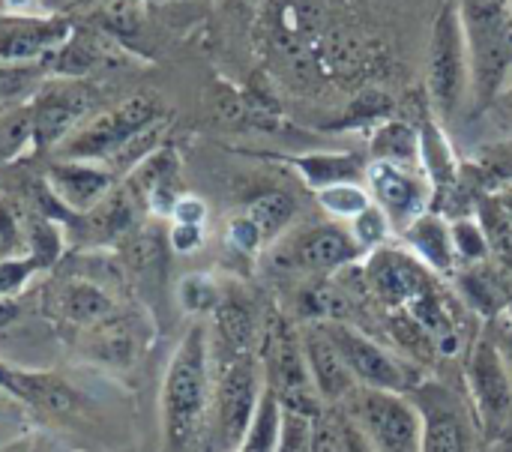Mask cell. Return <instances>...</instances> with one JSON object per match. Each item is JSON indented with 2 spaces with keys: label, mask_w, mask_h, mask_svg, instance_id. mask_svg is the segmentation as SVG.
<instances>
[{
  "label": "cell",
  "mask_w": 512,
  "mask_h": 452,
  "mask_svg": "<svg viewBox=\"0 0 512 452\" xmlns=\"http://www.w3.org/2000/svg\"><path fill=\"white\" fill-rule=\"evenodd\" d=\"M210 399V333L204 324H192L174 348L162 381L165 450L186 452V447H192L210 411Z\"/></svg>",
  "instance_id": "cell-1"
},
{
  "label": "cell",
  "mask_w": 512,
  "mask_h": 452,
  "mask_svg": "<svg viewBox=\"0 0 512 452\" xmlns=\"http://www.w3.org/2000/svg\"><path fill=\"white\" fill-rule=\"evenodd\" d=\"M468 45L477 108H486L512 78V0H456Z\"/></svg>",
  "instance_id": "cell-2"
},
{
  "label": "cell",
  "mask_w": 512,
  "mask_h": 452,
  "mask_svg": "<svg viewBox=\"0 0 512 452\" xmlns=\"http://www.w3.org/2000/svg\"><path fill=\"white\" fill-rule=\"evenodd\" d=\"M348 405V420L372 452H420L423 420L408 396L357 387Z\"/></svg>",
  "instance_id": "cell-3"
},
{
  "label": "cell",
  "mask_w": 512,
  "mask_h": 452,
  "mask_svg": "<svg viewBox=\"0 0 512 452\" xmlns=\"http://www.w3.org/2000/svg\"><path fill=\"white\" fill-rule=\"evenodd\" d=\"M261 369L267 387L276 390L282 408L300 411L315 417L318 408V390L312 384L306 357H303V342L300 333L291 330V324L282 315H270L264 339H261Z\"/></svg>",
  "instance_id": "cell-4"
},
{
  "label": "cell",
  "mask_w": 512,
  "mask_h": 452,
  "mask_svg": "<svg viewBox=\"0 0 512 452\" xmlns=\"http://www.w3.org/2000/svg\"><path fill=\"white\" fill-rule=\"evenodd\" d=\"M264 393V369L261 360L249 354L225 357L216 375L213 387V405H216V432L225 452H237L249 423L258 411Z\"/></svg>",
  "instance_id": "cell-5"
},
{
  "label": "cell",
  "mask_w": 512,
  "mask_h": 452,
  "mask_svg": "<svg viewBox=\"0 0 512 452\" xmlns=\"http://www.w3.org/2000/svg\"><path fill=\"white\" fill-rule=\"evenodd\" d=\"M162 117L165 114L153 96H147V93L129 96L126 102L99 114L90 126H84L72 138H66L57 147V153L63 159H75V162H108L135 132H141L144 126H150Z\"/></svg>",
  "instance_id": "cell-6"
},
{
  "label": "cell",
  "mask_w": 512,
  "mask_h": 452,
  "mask_svg": "<svg viewBox=\"0 0 512 452\" xmlns=\"http://www.w3.org/2000/svg\"><path fill=\"white\" fill-rule=\"evenodd\" d=\"M468 45H465V30H462V15L459 3L447 0L435 18L432 27V42H429V96L438 108L441 117H450L462 99L465 90V75H468Z\"/></svg>",
  "instance_id": "cell-7"
},
{
  "label": "cell",
  "mask_w": 512,
  "mask_h": 452,
  "mask_svg": "<svg viewBox=\"0 0 512 452\" xmlns=\"http://www.w3.org/2000/svg\"><path fill=\"white\" fill-rule=\"evenodd\" d=\"M324 327H327L333 345L339 348V354H342L351 378L357 381V387L408 396L420 384L408 363L393 357L387 348H381L375 339L363 336L360 330L345 327V324H324Z\"/></svg>",
  "instance_id": "cell-8"
},
{
  "label": "cell",
  "mask_w": 512,
  "mask_h": 452,
  "mask_svg": "<svg viewBox=\"0 0 512 452\" xmlns=\"http://www.w3.org/2000/svg\"><path fill=\"white\" fill-rule=\"evenodd\" d=\"M408 399L423 420L420 452H474V429L456 393L441 384H417Z\"/></svg>",
  "instance_id": "cell-9"
},
{
  "label": "cell",
  "mask_w": 512,
  "mask_h": 452,
  "mask_svg": "<svg viewBox=\"0 0 512 452\" xmlns=\"http://www.w3.org/2000/svg\"><path fill=\"white\" fill-rule=\"evenodd\" d=\"M45 309L48 315L72 330H99L120 318L117 297L96 279L87 276H66L54 279L45 291Z\"/></svg>",
  "instance_id": "cell-10"
},
{
  "label": "cell",
  "mask_w": 512,
  "mask_h": 452,
  "mask_svg": "<svg viewBox=\"0 0 512 452\" xmlns=\"http://www.w3.org/2000/svg\"><path fill=\"white\" fill-rule=\"evenodd\" d=\"M468 390L483 426L504 429L510 423L512 381L492 336H480L468 354Z\"/></svg>",
  "instance_id": "cell-11"
},
{
  "label": "cell",
  "mask_w": 512,
  "mask_h": 452,
  "mask_svg": "<svg viewBox=\"0 0 512 452\" xmlns=\"http://www.w3.org/2000/svg\"><path fill=\"white\" fill-rule=\"evenodd\" d=\"M366 282L387 309H405L435 291L429 267L399 249H375L366 264Z\"/></svg>",
  "instance_id": "cell-12"
},
{
  "label": "cell",
  "mask_w": 512,
  "mask_h": 452,
  "mask_svg": "<svg viewBox=\"0 0 512 452\" xmlns=\"http://www.w3.org/2000/svg\"><path fill=\"white\" fill-rule=\"evenodd\" d=\"M93 102H96L93 87H87L81 81H63V84L45 87L30 105L36 150L60 147L66 132L84 120V114L93 108Z\"/></svg>",
  "instance_id": "cell-13"
},
{
  "label": "cell",
  "mask_w": 512,
  "mask_h": 452,
  "mask_svg": "<svg viewBox=\"0 0 512 452\" xmlns=\"http://www.w3.org/2000/svg\"><path fill=\"white\" fill-rule=\"evenodd\" d=\"M366 180L372 198L387 213L393 228H408L426 213L429 189L411 168L393 162H372L366 168Z\"/></svg>",
  "instance_id": "cell-14"
},
{
  "label": "cell",
  "mask_w": 512,
  "mask_h": 452,
  "mask_svg": "<svg viewBox=\"0 0 512 452\" xmlns=\"http://www.w3.org/2000/svg\"><path fill=\"white\" fill-rule=\"evenodd\" d=\"M0 393L12 402H24L30 411L45 417H66L78 411L81 399L72 384H66L54 372L15 369L0 360Z\"/></svg>",
  "instance_id": "cell-15"
},
{
  "label": "cell",
  "mask_w": 512,
  "mask_h": 452,
  "mask_svg": "<svg viewBox=\"0 0 512 452\" xmlns=\"http://www.w3.org/2000/svg\"><path fill=\"white\" fill-rule=\"evenodd\" d=\"M48 192L69 213H90L99 201H105L114 189V171L90 162H54L45 171Z\"/></svg>",
  "instance_id": "cell-16"
},
{
  "label": "cell",
  "mask_w": 512,
  "mask_h": 452,
  "mask_svg": "<svg viewBox=\"0 0 512 452\" xmlns=\"http://www.w3.org/2000/svg\"><path fill=\"white\" fill-rule=\"evenodd\" d=\"M300 342H303V357H306V366H309V375H312L318 396L327 402L348 399L357 390V381L351 378V372H348L339 348L333 345L327 327L324 324L306 327L300 333Z\"/></svg>",
  "instance_id": "cell-17"
},
{
  "label": "cell",
  "mask_w": 512,
  "mask_h": 452,
  "mask_svg": "<svg viewBox=\"0 0 512 452\" xmlns=\"http://www.w3.org/2000/svg\"><path fill=\"white\" fill-rule=\"evenodd\" d=\"M69 39L66 18H0V63H24Z\"/></svg>",
  "instance_id": "cell-18"
},
{
  "label": "cell",
  "mask_w": 512,
  "mask_h": 452,
  "mask_svg": "<svg viewBox=\"0 0 512 452\" xmlns=\"http://www.w3.org/2000/svg\"><path fill=\"white\" fill-rule=\"evenodd\" d=\"M360 255L363 249L357 246V240L348 231L333 228V225L306 231L294 246V264L306 270H318V273H333L339 267H348Z\"/></svg>",
  "instance_id": "cell-19"
},
{
  "label": "cell",
  "mask_w": 512,
  "mask_h": 452,
  "mask_svg": "<svg viewBox=\"0 0 512 452\" xmlns=\"http://www.w3.org/2000/svg\"><path fill=\"white\" fill-rule=\"evenodd\" d=\"M408 234V243L411 249L417 252V258L438 270V273H450L456 267V249H453V234L450 228L444 225V219L432 216V213H423L414 225L405 228Z\"/></svg>",
  "instance_id": "cell-20"
},
{
  "label": "cell",
  "mask_w": 512,
  "mask_h": 452,
  "mask_svg": "<svg viewBox=\"0 0 512 452\" xmlns=\"http://www.w3.org/2000/svg\"><path fill=\"white\" fill-rule=\"evenodd\" d=\"M279 438H282V402L273 387L264 381V393L258 402V411L249 423V432L237 452H279Z\"/></svg>",
  "instance_id": "cell-21"
},
{
  "label": "cell",
  "mask_w": 512,
  "mask_h": 452,
  "mask_svg": "<svg viewBox=\"0 0 512 452\" xmlns=\"http://www.w3.org/2000/svg\"><path fill=\"white\" fill-rule=\"evenodd\" d=\"M372 156H375V162H393V165L411 168L420 156V135L408 123L390 120L375 132Z\"/></svg>",
  "instance_id": "cell-22"
},
{
  "label": "cell",
  "mask_w": 512,
  "mask_h": 452,
  "mask_svg": "<svg viewBox=\"0 0 512 452\" xmlns=\"http://www.w3.org/2000/svg\"><path fill=\"white\" fill-rule=\"evenodd\" d=\"M459 282H462V291H465L468 303H471L477 312H483V315H489V318H498L504 309H510L512 291H507L504 282L495 279L486 267H471V270H465Z\"/></svg>",
  "instance_id": "cell-23"
},
{
  "label": "cell",
  "mask_w": 512,
  "mask_h": 452,
  "mask_svg": "<svg viewBox=\"0 0 512 452\" xmlns=\"http://www.w3.org/2000/svg\"><path fill=\"white\" fill-rule=\"evenodd\" d=\"M294 165L303 171V177L315 189H324L333 183H357V177L366 174L354 156H300L294 159Z\"/></svg>",
  "instance_id": "cell-24"
},
{
  "label": "cell",
  "mask_w": 512,
  "mask_h": 452,
  "mask_svg": "<svg viewBox=\"0 0 512 452\" xmlns=\"http://www.w3.org/2000/svg\"><path fill=\"white\" fill-rule=\"evenodd\" d=\"M246 216L255 222L261 237L270 240V237L282 234V228L294 219V198L285 192H264L246 207Z\"/></svg>",
  "instance_id": "cell-25"
},
{
  "label": "cell",
  "mask_w": 512,
  "mask_h": 452,
  "mask_svg": "<svg viewBox=\"0 0 512 452\" xmlns=\"http://www.w3.org/2000/svg\"><path fill=\"white\" fill-rule=\"evenodd\" d=\"M312 452H372L366 447L363 435L354 429L351 420L339 417H318L315 435H312Z\"/></svg>",
  "instance_id": "cell-26"
},
{
  "label": "cell",
  "mask_w": 512,
  "mask_h": 452,
  "mask_svg": "<svg viewBox=\"0 0 512 452\" xmlns=\"http://www.w3.org/2000/svg\"><path fill=\"white\" fill-rule=\"evenodd\" d=\"M480 228L489 240V252L512 270V213L498 204V198L480 204Z\"/></svg>",
  "instance_id": "cell-27"
},
{
  "label": "cell",
  "mask_w": 512,
  "mask_h": 452,
  "mask_svg": "<svg viewBox=\"0 0 512 452\" xmlns=\"http://www.w3.org/2000/svg\"><path fill=\"white\" fill-rule=\"evenodd\" d=\"M318 204H321L327 213L354 222L360 213H366V210L372 207V198H369V192H366L363 186H357V183H333V186L318 189Z\"/></svg>",
  "instance_id": "cell-28"
},
{
  "label": "cell",
  "mask_w": 512,
  "mask_h": 452,
  "mask_svg": "<svg viewBox=\"0 0 512 452\" xmlns=\"http://www.w3.org/2000/svg\"><path fill=\"white\" fill-rule=\"evenodd\" d=\"M33 144V120L30 108L0 114V162H12L21 150Z\"/></svg>",
  "instance_id": "cell-29"
},
{
  "label": "cell",
  "mask_w": 512,
  "mask_h": 452,
  "mask_svg": "<svg viewBox=\"0 0 512 452\" xmlns=\"http://www.w3.org/2000/svg\"><path fill=\"white\" fill-rule=\"evenodd\" d=\"M177 300L186 312H213L222 300V288L210 276L192 273L177 285Z\"/></svg>",
  "instance_id": "cell-30"
},
{
  "label": "cell",
  "mask_w": 512,
  "mask_h": 452,
  "mask_svg": "<svg viewBox=\"0 0 512 452\" xmlns=\"http://www.w3.org/2000/svg\"><path fill=\"white\" fill-rule=\"evenodd\" d=\"M390 231H393V225H390L387 213H384L378 204H372L366 213H360V216L354 219L351 237L357 240V246H360L363 252H375V249L384 246V240L390 237Z\"/></svg>",
  "instance_id": "cell-31"
},
{
  "label": "cell",
  "mask_w": 512,
  "mask_h": 452,
  "mask_svg": "<svg viewBox=\"0 0 512 452\" xmlns=\"http://www.w3.org/2000/svg\"><path fill=\"white\" fill-rule=\"evenodd\" d=\"M453 234V249H456V258H462L465 264H483L489 261V240L483 234V228L477 222H456L450 228Z\"/></svg>",
  "instance_id": "cell-32"
},
{
  "label": "cell",
  "mask_w": 512,
  "mask_h": 452,
  "mask_svg": "<svg viewBox=\"0 0 512 452\" xmlns=\"http://www.w3.org/2000/svg\"><path fill=\"white\" fill-rule=\"evenodd\" d=\"M24 246H27V231L21 228L15 207L0 195V261L18 258Z\"/></svg>",
  "instance_id": "cell-33"
},
{
  "label": "cell",
  "mask_w": 512,
  "mask_h": 452,
  "mask_svg": "<svg viewBox=\"0 0 512 452\" xmlns=\"http://www.w3.org/2000/svg\"><path fill=\"white\" fill-rule=\"evenodd\" d=\"M96 60V45L87 36H75L72 42L66 39L57 54V72L63 75H81L93 66Z\"/></svg>",
  "instance_id": "cell-34"
},
{
  "label": "cell",
  "mask_w": 512,
  "mask_h": 452,
  "mask_svg": "<svg viewBox=\"0 0 512 452\" xmlns=\"http://www.w3.org/2000/svg\"><path fill=\"white\" fill-rule=\"evenodd\" d=\"M228 240H231V246H234V249H240L243 255L258 252V246L264 243L261 231L255 228V222H252L246 213H243V216H237V219H231V225H228Z\"/></svg>",
  "instance_id": "cell-35"
},
{
  "label": "cell",
  "mask_w": 512,
  "mask_h": 452,
  "mask_svg": "<svg viewBox=\"0 0 512 452\" xmlns=\"http://www.w3.org/2000/svg\"><path fill=\"white\" fill-rule=\"evenodd\" d=\"M201 243H204V231H201V225H183V222H174V228H171V234H168V246H171L177 255H189V252H195Z\"/></svg>",
  "instance_id": "cell-36"
},
{
  "label": "cell",
  "mask_w": 512,
  "mask_h": 452,
  "mask_svg": "<svg viewBox=\"0 0 512 452\" xmlns=\"http://www.w3.org/2000/svg\"><path fill=\"white\" fill-rule=\"evenodd\" d=\"M171 216H174V222H183V225H201L204 216H207V207L195 195H180V201L174 204Z\"/></svg>",
  "instance_id": "cell-37"
},
{
  "label": "cell",
  "mask_w": 512,
  "mask_h": 452,
  "mask_svg": "<svg viewBox=\"0 0 512 452\" xmlns=\"http://www.w3.org/2000/svg\"><path fill=\"white\" fill-rule=\"evenodd\" d=\"M495 339V345H498V351H501V357H504V366H507V372H510V381H512V321H498V333L492 336Z\"/></svg>",
  "instance_id": "cell-38"
},
{
  "label": "cell",
  "mask_w": 512,
  "mask_h": 452,
  "mask_svg": "<svg viewBox=\"0 0 512 452\" xmlns=\"http://www.w3.org/2000/svg\"><path fill=\"white\" fill-rule=\"evenodd\" d=\"M36 441H39V435L33 432V435H24V438H15V441L3 444L0 452H30L33 447H36Z\"/></svg>",
  "instance_id": "cell-39"
},
{
  "label": "cell",
  "mask_w": 512,
  "mask_h": 452,
  "mask_svg": "<svg viewBox=\"0 0 512 452\" xmlns=\"http://www.w3.org/2000/svg\"><path fill=\"white\" fill-rule=\"evenodd\" d=\"M486 452H512V438H501V441H495V444H492Z\"/></svg>",
  "instance_id": "cell-40"
},
{
  "label": "cell",
  "mask_w": 512,
  "mask_h": 452,
  "mask_svg": "<svg viewBox=\"0 0 512 452\" xmlns=\"http://www.w3.org/2000/svg\"><path fill=\"white\" fill-rule=\"evenodd\" d=\"M30 452H57V450H54V444H51V441H45V438L39 435L36 447H33V450H30Z\"/></svg>",
  "instance_id": "cell-41"
},
{
  "label": "cell",
  "mask_w": 512,
  "mask_h": 452,
  "mask_svg": "<svg viewBox=\"0 0 512 452\" xmlns=\"http://www.w3.org/2000/svg\"><path fill=\"white\" fill-rule=\"evenodd\" d=\"M498 204H501V207H504L507 213H512V192H507V195H501V198H498Z\"/></svg>",
  "instance_id": "cell-42"
},
{
  "label": "cell",
  "mask_w": 512,
  "mask_h": 452,
  "mask_svg": "<svg viewBox=\"0 0 512 452\" xmlns=\"http://www.w3.org/2000/svg\"><path fill=\"white\" fill-rule=\"evenodd\" d=\"M3 6H6V9H24L27 0H3Z\"/></svg>",
  "instance_id": "cell-43"
},
{
  "label": "cell",
  "mask_w": 512,
  "mask_h": 452,
  "mask_svg": "<svg viewBox=\"0 0 512 452\" xmlns=\"http://www.w3.org/2000/svg\"><path fill=\"white\" fill-rule=\"evenodd\" d=\"M0 399H3V393H0Z\"/></svg>",
  "instance_id": "cell-44"
}]
</instances>
